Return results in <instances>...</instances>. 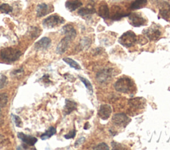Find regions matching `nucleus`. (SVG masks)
Segmentation results:
<instances>
[{
  "label": "nucleus",
  "instance_id": "1",
  "mask_svg": "<svg viewBox=\"0 0 170 150\" xmlns=\"http://www.w3.org/2000/svg\"><path fill=\"white\" fill-rule=\"evenodd\" d=\"M22 53L19 50L14 48H5L0 52V56L3 60L9 62H16L19 59Z\"/></svg>",
  "mask_w": 170,
  "mask_h": 150
},
{
  "label": "nucleus",
  "instance_id": "2",
  "mask_svg": "<svg viewBox=\"0 0 170 150\" xmlns=\"http://www.w3.org/2000/svg\"><path fill=\"white\" fill-rule=\"evenodd\" d=\"M134 87L131 79L128 78H122L119 79L114 84V88L118 92L128 93L132 91Z\"/></svg>",
  "mask_w": 170,
  "mask_h": 150
},
{
  "label": "nucleus",
  "instance_id": "3",
  "mask_svg": "<svg viewBox=\"0 0 170 150\" xmlns=\"http://www.w3.org/2000/svg\"><path fill=\"white\" fill-rule=\"evenodd\" d=\"M64 23V19L58 15H52L43 21V27L48 28H51L59 26Z\"/></svg>",
  "mask_w": 170,
  "mask_h": 150
},
{
  "label": "nucleus",
  "instance_id": "4",
  "mask_svg": "<svg viewBox=\"0 0 170 150\" xmlns=\"http://www.w3.org/2000/svg\"><path fill=\"white\" fill-rule=\"evenodd\" d=\"M136 35L134 34V32L130 31L125 32L119 38V42L122 46L126 47L133 46L136 43Z\"/></svg>",
  "mask_w": 170,
  "mask_h": 150
},
{
  "label": "nucleus",
  "instance_id": "5",
  "mask_svg": "<svg viewBox=\"0 0 170 150\" xmlns=\"http://www.w3.org/2000/svg\"><path fill=\"white\" fill-rule=\"evenodd\" d=\"M129 22L132 26L139 27L145 25L146 20L141 15L134 13L129 15Z\"/></svg>",
  "mask_w": 170,
  "mask_h": 150
},
{
  "label": "nucleus",
  "instance_id": "6",
  "mask_svg": "<svg viewBox=\"0 0 170 150\" xmlns=\"http://www.w3.org/2000/svg\"><path fill=\"white\" fill-rule=\"evenodd\" d=\"M113 123L118 126H126L129 123L130 119L124 113H118L113 116L112 118Z\"/></svg>",
  "mask_w": 170,
  "mask_h": 150
},
{
  "label": "nucleus",
  "instance_id": "7",
  "mask_svg": "<svg viewBox=\"0 0 170 150\" xmlns=\"http://www.w3.org/2000/svg\"><path fill=\"white\" fill-rule=\"evenodd\" d=\"M72 41H73V40H72L71 38L68 37V36H65V37H64L60 41L59 45H58L57 47V50H56L57 53L59 54H64L68 48V47L70 46V44Z\"/></svg>",
  "mask_w": 170,
  "mask_h": 150
},
{
  "label": "nucleus",
  "instance_id": "8",
  "mask_svg": "<svg viewBox=\"0 0 170 150\" xmlns=\"http://www.w3.org/2000/svg\"><path fill=\"white\" fill-rule=\"evenodd\" d=\"M17 137L23 142V143L27 145L28 146H34L38 142L37 138L32 136L25 134L23 132L17 133Z\"/></svg>",
  "mask_w": 170,
  "mask_h": 150
},
{
  "label": "nucleus",
  "instance_id": "9",
  "mask_svg": "<svg viewBox=\"0 0 170 150\" xmlns=\"http://www.w3.org/2000/svg\"><path fill=\"white\" fill-rule=\"evenodd\" d=\"M144 34H145V35L150 41H156L161 36V32L156 28L150 27L144 30Z\"/></svg>",
  "mask_w": 170,
  "mask_h": 150
},
{
  "label": "nucleus",
  "instance_id": "10",
  "mask_svg": "<svg viewBox=\"0 0 170 150\" xmlns=\"http://www.w3.org/2000/svg\"><path fill=\"white\" fill-rule=\"evenodd\" d=\"M112 113V108L109 105H102L98 112V115L101 119L104 120L109 118Z\"/></svg>",
  "mask_w": 170,
  "mask_h": 150
},
{
  "label": "nucleus",
  "instance_id": "11",
  "mask_svg": "<svg viewBox=\"0 0 170 150\" xmlns=\"http://www.w3.org/2000/svg\"><path fill=\"white\" fill-rule=\"evenodd\" d=\"M160 15L166 21L170 19V5L168 3L162 2L160 7Z\"/></svg>",
  "mask_w": 170,
  "mask_h": 150
},
{
  "label": "nucleus",
  "instance_id": "12",
  "mask_svg": "<svg viewBox=\"0 0 170 150\" xmlns=\"http://www.w3.org/2000/svg\"><path fill=\"white\" fill-rule=\"evenodd\" d=\"M51 44V40L48 37H43L35 44V48L36 50H46L47 49Z\"/></svg>",
  "mask_w": 170,
  "mask_h": 150
},
{
  "label": "nucleus",
  "instance_id": "13",
  "mask_svg": "<svg viewBox=\"0 0 170 150\" xmlns=\"http://www.w3.org/2000/svg\"><path fill=\"white\" fill-rule=\"evenodd\" d=\"M50 9L49 5L46 4V3H41V4H39L37 7V16L38 17H42L47 15L50 12H52Z\"/></svg>",
  "mask_w": 170,
  "mask_h": 150
},
{
  "label": "nucleus",
  "instance_id": "14",
  "mask_svg": "<svg viewBox=\"0 0 170 150\" xmlns=\"http://www.w3.org/2000/svg\"><path fill=\"white\" fill-rule=\"evenodd\" d=\"M113 69H103L101 72L98 73L96 75V79L100 83H103L105 82L106 80L110 78L112 74H113Z\"/></svg>",
  "mask_w": 170,
  "mask_h": 150
},
{
  "label": "nucleus",
  "instance_id": "15",
  "mask_svg": "<svg viewBox=\"0 0 170 150\" xmlns=\"http://www.w3.org/2000/svg\"><path fill=\"white\" fill-rule=\"evenodd\" d=\"M62 31L65 36H68V37L71 38L73 41L77 36V31L71 25H64L62 28Z\"/></svg>",
  "mask_w": 170,
  "mask_h": 150
},
{
  "label": "nucleus",
  "instance_id": "16",
  "mask_svg": "<svg viewBox=\"0 0 170 150\" xmlns=\"http://www.w3.org/2000/svg\"><path fill=\"white\" fill-rule=\"evenodd\" d=\"M77 108V104L73 101H71L70 99L65 100V105L64 107V115H69L75 110Z\"/></svg>",
  "mask_w": 170,
  "mask_h": 150
},
{
  "label": "nucleus",
  "instance_id": "17",
  "mask_svg": "<svg viewBox=\"0 0 170 150\" xmlns=\"http://www.w3.org/2000/svg\"><path fill=\"white\" fill-rule=\"evenodd\" d=\"M82 5V3L78 0H72V1H67L65 3V7L69 12H74L79 7Z\"/></svg>",
  "mask_w": 170,
  "mask_h": 150
},
{
  "label": "nucleus",
  "instance_id": "18",
  "mask_svg": "<svg viewBox=\"0 0 170 150\" xmlns=\"http://www.w3.org/2000/svg\"><path fill=\"white\" fill-rule=\"evenodd\" d=\"M99 15L103 19H106V18L109 17L110 10L106 3H101L99 8Z\"/></svg>",
  "mask_w": 170,
  "mask_h": 150
},
{
  "label": "nucleus",
  "instance_id": "19",
  "mask_svg": "<svg viewBox=\"0 0 170 150\" xmlns=\"http://www.w3.org/2000/svg\"><path fill=\"white\" fill-rule=\"evenodd\" d=\"M57 132V130L55 127L50 126L49 128L47 130L44 134H43L41 136V139L43 140H47L50 137H52L53 135H55Z\"/></svg>",
  "mask_w": 170,
  "mask_h": 150
},
{
  "label": "nucleus",
  "instance_id": "20",
  "mask_svg": "<svg viewBox=\"0 0 170 150\" xmlns=\"http://www.w3.org/2000/svg\"><path fill=\"white\" fill-rule=\"evenodd\" d=\"M129 104L131 107L136 108H142V106L144 105V103L142 102V98H132L129 101Z\"/></svg>",
  "mask_w": 170,
  "mask_h": 150
},
{
  "label": "nucleus",
  "instance_id": "21",
  "mask_svg": "<svg viewBox=\"0 0 170 150\" xmlns=\"http://www.w3.org/2000/svg\"><path fill=\"white\" fill-rule=\"evenodd\" d=\"M147 3V0H135L130 5V8L132 9H139L145 6Z\"/></svg>",
  "mask_w": 170,
  "mask_h": 150
},
{
  "label": "nucleus",
  "instance_id": "22",
  "mask_svg": "<svg viewBox=\"0 0 170 150\" xmlns=\"http://www.w3.org/2000/svg\"><path fill=\"white\" fill-rule=\"evenodd\" d=\"M63 60L65 62V63L67 64L68 65H69L71 68H73L75 69H81V65H79L77 62H75L74 60L72 59V58H64Z\"/></svg>",
  "mask_w": 170,
  "mask_h": 150
},
{
  "label": "nucleus",
  "instance_id": "23",
  "mask_svg": "<svg viewBox=\"0 0 170 150\" xmlns=\"http://www.w3.org/2000/svg\"><path fill=\"white\" fill-rule=\"evenodd\" d=\"M95 12H96V11L95 9L86 8V7H85V8H81V9H79L78 11V14L79 15L84 17V16L89 15L95 13Z\"/></svg>",
  "mask_w": 170,
  "mask_h": 150
},
{
  "label": "nucleus",
  "instance_id": "24",
  "mask_svg": "<svg viewBox=\"0 0 170 150\" xmlns=\"http://www.w3.org/2000/svg\"><path fill=\"white\" fill-rule=\"evenodd\" d=\"M114 10H115V12H113V15H112V17H111V19L113 20H114V21L120 20L121 18L126 16V15L122 12L119 7H118V10H116V9H114Z\"/></svg>",
  "mask_w": 170,
  "mask_h": 150
},
{
  "label": "nucleus",
  "instance_id": "25",
  "mask_svg": "<svg viewBox=\"0 0 170 150\" xmlns=\"http://www.w3.org/2000/svg\"><path fill=\"white\" fill-rule=\"evenodd\" d=\"M8 102V96L5 93H0V108H4Z\"/></svg>",
  "mask_w": 170,
  "mask_h": 150
},
{
  "label": "nucleus",
  "instance_id": "26",
  "mask_svg": "<svg viewBox=\"0 0 170 150\" xmlns=\"http://www.w3.org/2000/svg\"><path fill=\"white\" fill-rule=\"evenodd\" d=\"M0 11L3 13L8 14L13 12V7L8 3H3V4L0 5Z\"/></svg>",
  "mask_w": 170,
  "mask_h": 150
},
{
  "label": "nucleus",
  "instance_id": "27",
  "mask_svg": "<svg viewBox=\"0 0 170 150\" xmlns=\"http://www.w3.org/2000/svg\"><path fill=\"white\" fill-rule=\"evenodd\" d=\"M79 79H80L81 80V82L84 83V85L86 87V89H87L89 91H90L91 93H92L93 87H92V84L90 83V82L88 81V80L86 79L85 78H82V77H81V76H79Z\"/></svg>",
  "mask_w": 170,
  "mask_h": 150
},
{
  "label": "nucleus",
  "instance_id": "28",
  "mask_svg": "<svg viewBox=\"0 0 170 150\" xmlns=\"http://www.w3.org/2000/svg\"><path fill=\"white\" fill-rule=\"evenodd\" d=\"M7 83H8V77L3 74H0V89L4 88Z\"/></svg>",
  "mask_w": 170,
  "mask_h": 150
},
{
  "label": "nucleus",
  "instance_id": "29",
  "mask_svg": "<svg viewBox=\"0 0 170 150\" xmlns=\"http://www.w3.org/2000/svg\"><path fill=\"white\" fill-rule=\"evenodd\" d=\"M13 117L16 126L19 128L22 127V121H21V119L20 117L17 115H13Z\"/></svg>",
  "mask_w": 170,
  "mask_h": 150
},
{
  "label": "nucleus",
  "instance_id": "30",
  "mask_svg": "<svg viewBox=\"0 0 170 150\" xmlns=\"http://www.w3.org/2000/svg\"><path fill=\"white\" fill-rule=\"evenodd\" d=\"M76 133H77V132H76L75 130H71L69 133L66 134V135H64V138H66L67 139V140H68V139H71V138H74L75 136H76Z\"/></svg>",
  "mask_w": 170,
  "mask_h": 150
},
{
  "label": "nucleus",
  "instance_id": "31",
  "mask_svg": "<svg viewBox=\"0 0 170 150\" xmlns=\"http://www.w3.org/2000/svg\"><path fill=\"white\" fill-rule=\"evenodd\" d=\"M94 149H109V147L104 143H101L93 148Z\"/></svg>",
  "mask_w": 170,
  "mask_h": 150
},
{
  "label": "nucleus",
  "instance_id": "32",
  "mask_svg": "<svg viewBox=\"0 0 170 150\" xmlns=\"http://www.w3.org/2000/svg\"><path fill=\"white\" fill-rule=\"evenodd\" d=\"M24 73V69L23 68H21L19 69H16V70H14L12 72V75L17 76L18 75H21V74H23Z\"/></svg>",
  "mask_w": 170,
  "mask_h": 150
},
{
  "label": "nucleus",
  "instance_id": "33",
  "mask_svg": "<svg viewBox=\"0 0 170 150\" xmlns=\"http://www.w3.org/2000/svg\"><path fill=\"white\" fill-rule=\"evenodd\" d=\"M90 45V41L88 38H85L82 41V46L88 47Z\"/></svg>",
  "mask_w": 170,
  "mask_h": 150
},
{
  "label": "nucleus",
  "instance_id": "34",
  "mask_svg": "<svg viewBox=\"0 0 170 150\" xmlns=\"http://www.w3.org/2000/svg\"><path fill=\"white\" fill-rule=\"evenodd\" d=\"M49 75H44L43 76V78H42V80L43 82H44L45 83H50V81L49 80Z\"/></svg>",
  "mask_w": 170,
  "mask_h": 150
},
{
  "label": "nucleus",
  "instance_id": "35",
  "mask_svg": "<svg viewBox=\"0 0 170 150\" xmlns=\"http://www.w3.org/2000/svg\"><path fill=\"white\" fill-rule=\"evenodd\" d=\"M0 114H1V110H0Z\"/></svg>",
  "mask_w": 170,
  "mask_h": 150
}]
</instances>
